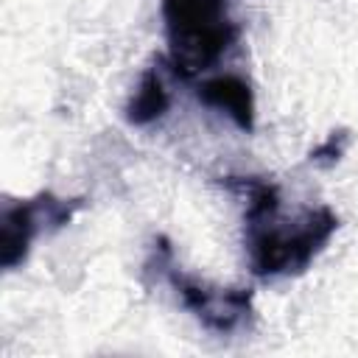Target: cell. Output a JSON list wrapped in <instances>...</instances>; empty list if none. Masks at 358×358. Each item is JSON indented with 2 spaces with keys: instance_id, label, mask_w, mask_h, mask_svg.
Returning <instances> with one entry per match:
<instances>
[{
  "instance_id": "1",
  "label": "cell",
  "mask_w": 358,
  "mask_h": 358,
  "mask_svg": "<svg viewBox=\"0 0 358 358\" xmlns=\"http://www.w3.org/2000/svg\"><path fill=\"white\" fill-rule=\"evenodd\" d=\"M162 11L171 62L185 76L207 70L235 39V28L224 14V0H162Z\"/></svg>"
},
{
  "instance_id": "2",
  "label": "cell",
  "mask_w": 358,
  "mask_h": 358,
  "mask_svg": "<svg viewBox=\"0 0 358 358\" xmlns=\"http://www.w3.org/2000/svg\"><path fill=\"white\" fill-rule=\"evenodd\" d=\"M199 98L215 109H224L238 126L249 129L252 126V95L249 87L232 76L213 78L199 90Z\"/></svg>"
},
{
  "instance_id": "3",
  "label": "cell",
  "mask_w": 358,
  "mask_h": 358,
  "mask_svg": "<svg viewBox=\"0 0 358 358\" xmlns=\"http://www.w3.org/2000/svg\"><path fill=\"white\" fill-rule=\"evenodd\" d=\"M165 109H168V92H165V87L159 84L157 76H148L140 84V90L131 98V103H129V120H134V123H151Z\"/></svg>"
}]
</instances>
